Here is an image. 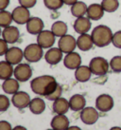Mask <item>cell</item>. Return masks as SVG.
<instances>
[{"label":"cell","instance_id":"obj_39","mask_svg":"<svg viewBox=\"0 0 121 130\" xmlns=\"http://www.w3.org/2000/svg\"><path fill=\"white\" fill-rule=\"evenodd\" d=\"M63 1H64V4H65V5L72 6L73 4H75L77 1H78V0H63Z\"/></svg>","mask_w":121,"mask_h":130},{"label":"cell","instance_id":"obj_3","mask_svg":"<svg viewBox=\"0 0 121 130\" xmlns=\"http://www.w3.org/2000/svg\"><path fill=\"white\" fill-rule=\"evenodd\" d=\"M89 68L94 75L104 76L109 71L110 63L103 57H94L90 61Z\"/></svg>","mask_w":121,"mask_h":130},{"label":"cell","instance_id":"obj_25","mask_svg":"<svg viewBox=\"0 0 121 130\" xmlns=\"http://www.w3.org/2000/svg\"><path fill=\"white\" fill-rule=\"evenodd\" d=\"M14 69L12 68V65L7 61L0 62V80H8L13 75Z\"/></svg>","mask_w":121,"mask_h":130},{"label":"cell","instance_id":"obj_28","mask_svg":"<svg viewBox=\"0 0 121 130\" xmlns=\"http://www.w3.org/2000/svg\"><path fill=\"white\" fill-rule=\"evenodd\" d=\"M51 31L56 37H62L67 33V25L63 21H56L51 26Z\"/></svg>","mask_w":121,"mask_h":130},{"label":"cell","instance_id":"obj_35","mask_svg":"<svg viewBox=\"0 0 121 130\" xmlns=\"http://www.w3.org/2000/svg\"><path fill=\"white\" fill-rule=\"evenodd\" d=\"M18 1H19L20 6H23V7L28 8V9L33 8L37 2V0H18Z\"/></svg>","mask_w":121,"mask_h":130},{"label":"cell","instance_id":"obj_41","mask_svg":"<svg viewBox=\"0 0 121 130\" xmlns=\"http://www.w3.org/2000/svg\"><path fill=\"white\" fill-rule=\"evenodd\" d=\"M66 130H82L78 126H69Z\"/></svg>","mask_w":121,"mask_h":130},{"label":"cell","instance_id":"obj_40","mask_svg":"<svg viewBox=\"0 0 121 130\" xmlns=\"http://www.w3.org/2000/svg\"><path fill=\"white\" fill-rule=\"evenodd\" d=\"M12 130H28L26 127L22 126V125H17V126H15L14 128H12Z\"/></svg>","mask_w":121,"mask_h":130},{"label":"cell","instance_id":"obj_10","mask_svg":"<svg viewBox=\"0 0 121 130\" xmlns=\"http://www.w3.org/2000/svg\"><path fill=\"white\" fill-rule=\"evenodd\" d=\"M55 34L51 30H43L37 36V44L43 48H50L55 43Z\"/></svg>","mask_w":121,"mask_h":130},{"label":"cell","instance_id":"obj_6","mask_svg":"<svg viewBox=\"0 0 121 130\" xmlns=\"http://www.w3.org/2000/svg\"><path fill=\"white\" fill-rule=\"evenodd\" d=\"M98 112L97 109L92 106H87L84 107L80 111V120L83 123H85L87 125H92L94 123H96L98 120Z\"/></svg>","mask_w":121,"mask_h":130},{"label":"cell","instance_id":"obj_36","mask_svg":"<svg viewBox=\"0 0 121 130\" xmlns=\"http://www.w3.org/2000/svg\"><path fill=\"white\" fill-rule=\"evenodd\" d=\"M8 50V43L4 39H0V56L6 54Z\"/></svg>","mask_w":121,"mask_h":130},{"label":"cell","instance_id":"obj_2","mask_svg":"<svg viewBox=\"0 0 121 130\" xmlns=\"http://www.w3.org/2000/svg\"><path fill=\"white\" fill-rule=\"evenodd\" d=\"M114 33L112 29L105 25H98L95 27L92 30L91 36H92L94 45L98 47H104L112 44Z\"/></svg>","mask_w":121,"mask_h":130},{"label":"cell","instance_id":"obj_15","mask_svg":"<svg viewBox=\"0 0 121 130\" xmlns=\"http://www.w3.org/2000/svg\"><path fill=\"white\" fill-rule=\"evenodd\" d=\"M73 27H74V29L77 33L83 34V33H87L91 29L92 23L88 17L82 16V17H78L76 19Z\"/></svg>","mask_w":121,"mask_h":130},{"label":"cell","instance_id":"obj_43","mask_svg":"<svg viewBox=\"0 0 121 130\" xmlns=\"http://www.w3.org/2000/svg\"><path fill=\"white\" fill-rule=\"evenodd\" d=\"M0 28H1V27H0ZM1 34H2V31H1V29H0V35H1Z\"/></svg>","mask_w":121,"mask_h":130},{"label":"cell","instance_id":"obj_14","mask_svg":"<svg viewBox=\"0 0 121 130\" xmlns=\"http://www.w3.org/2000/svg\"><path fill=\"white\" fill-rule=\"evenodd\" d=\"M104 10L101 4H97V3H94L91 4L88 6L87 8V12H86V15L87 17L90 19V20H93V21H97L103 17L104 15Z\"/></svg>","mask_w":121,"mask_h":130},{"label":"cell","instance_id":"obj_9","mask_svg":"<svg viewBox=\"0 0 121 130\" xmlns=\"http://www.w3.org/2000/svg\"><path fill=\"white\" fill-rule=\"evenodd\" d=\"M11 14H12L13 21L19 25L27 24L30 18V13H29V9L23 7V6H19V7L15 8L11 12Z\"/></svg>","mask_w":121,"mask_h":130},{"label":"cell","instance_id":"obj_17","mask_svg":"<svg viewBox=\"0 0 121 130\" xmlns=\"http://www.w3.org/2000/svg\"><path fill=\"white\" fill-rule=\"evenodd\" d=\"M2 36H3V39L8 44H14L19 39L20 32H19V29L16 27L9 26L7 28H5L4 30L2 31Z\"/></svg>","mask_w":121,"mask_h":130},{"label":"cell","instance_id":"obj_26","mask_svg":"<svg viewBox=\"0 0 121 130\" xmlns=\"http://www.w3.org/2000/svg\"><path fill=\"white\" fill-rule=\"evenodd\" d=\"M87 8L88 6L82 1H77L75 4L71 6V13L76 18L82 17L86 14L87 12Z\"/></svg>","mask_w":121,"mask_h":130},{"label":"cell","instance_id":"obj_32","mask_svg":"<svg viewBox=\"0 0 121 130\" xmlns=\"http://www.w3.org/2000/svg\"><path fill=\"white\" fill-rule=\"evenodd\" d=\"M111 69L115 73L121 72V56H114L110 61Z\"/></svg>","mask_w":121,"mask_h":130},{"label":"cell","instance_id":"obj_13","mask_svg":"<svg viewBox=\"0 0 121 130\" xmlns=\"http://www.w3.org/2000/svg\"><path fill=\"white\" fill-rule=\"evenodd\" d=\"M64 67L68 69H77L78 67L82 66V57L78 52L72 51L67 53L64 59Z\"/></svg>","mask_w":121,"mask_h":130},{"label":"cell","instance_id":"obj_31","mask_svg":"<svg viewBox=\"0 0 121 130\" xmlns=\"http://www.w3.org/2000/svg\"><path fill=\"white\" fill-rule=\"evenodd\" d=\"M44 4L47 9L52 11H57L63 7L64 1L63 0H44Z\"/></svg>","mask_w":121,"mask_h":130},{"label":"cell","instance_id":"obj_11","mask_svg":"<svg viewBox=\"0 0 121 130\" xmlns=\"http://www.w3.org/2000/svg\"><path fill=\"white\" fill-rule=\"evenodd\" d=\"M30 101L31 100H30L29 95L24 91H17L15 94H13V96L11 98L12 105L19 109H24L28 107Z\"/></svg>","mask_w":121,"mask_h":130},{"label":"cell","instance_id":"obj_27","mask_svg":"<svg viewBox=\"0 0 121 130\" xmlns=\"http://www.w3.org/2000/svg\"><path fill=\"white\" fill-rule=\"evenodd\" d=\"M19 81H17L16 79H10L5 80L3 85H2V88L5 93L7 94H11L13 95L18 91L19 89Z\"/></svg>","mask_w":121,"mask_h":130},{"label":"cell","instance_id":"obj_4","mask_svg":"<svg viewBox=\"0 0 121 130\" xmlns=\"http://www.w3.org/2000/svg\"><path fill=\"white\" fill-rule=\"evenodd\" d=\"M43 57V47L39 44H30L24 50V58L28 62L36 63Z\"/></svg>","mask_w":121,"mask_h":130},{"label":"cell","instance_id":"obj_38","mask_svg":"<svg viewBox=\"0 0 121 130\" xmlns=\"http://www.w3.org/2000/svg\"><path fill=\"white\" fill-rule=\"evenodd\" d=\"M10 0H0V11H4L9 6Z\"/></svg>","mask_w":121,"mask_h":130},{"label":"cell","instance_id":"obj_20","mask_svg":"<svg viewBox=\"0 0 121 130\" xmlns=\"http://www.w3.org/2000/svg\"><path fill=\"white\" fill-rule=\"evenodd\" d=\"M50 125L54 130H66L69 127V120L65 115L57 114L53 117Z\"/></svg>","mask_w":121,"mask_h":130},{"label":"cell","instance_id":"obj_33","mask_svg":"<svg viewBox=\"0 0 121 130\" xmlns=\"http://www.w3.org/2000/svg\"><path fill=\"white\" fill-rule=\"evenodd\" d=\"M10 107V100L6 95L0 94V112H3L8 110Z\"/></svg>","mask_w":121,"mask_h":130},{"label":"cell","instance_id":"obj_34","mask_svg":"<svg viewBox=\"0 0 121 130\" xmlns=\"http://www.w3.org/2000/svg\"><path fill=\"white\" fill-rule=\"evenodd\" d=\"M112 44L115 47L121 48V30H117L114 33L113 39H112Z\"/></svg>","mask_w":121,"mask_h":130},{"label":"cell","instance_id":"obj_5","mask_svg":"<svg viewBox=\"0 0 121 130\" xmlns=\"http://www.w3.org/2000/svg\"><path fill=\"white\" fill-rule=\"evenodd\" d=\"M114 105V99L109 94H101L96 99V108L100 112H109Z\"/></svg>","mask_w":121,"mask_h":130},{"label":"cell","instance_id":"obj_7","mask_svg":"<svg viewBox=\"0 0 121 130\" xmlns=\"http://www.w3.org/2000/svg\"><path fill=\"white\" fill-rule=\"evenodd\" d=\"M58 46H59V48L64 53L67 54V53H70L75 51L76 47H77V40L72 35L65 34L64 36L60 37Z\"/></svg>","mask_w":121,"mask_h":130},{"label":"cell","instance_id":"obj_21","mask_svg":"<svg viewBox=\"0 0 121 130\" xmlns=\"http://www.w3.org/2000/svg\"><path fill=\"white\" fill-rule=\"evenodd\" d=\"M85 98L80 94L73 95L69 100V106H70V109L73 111H82L85 107Z\"/></svg>","mask_w":121,"mask_h":130},{"label":"cell","instance_id":"obj_19","mask_svg":"<svg viewBox=\"0 0 121 130\" xmlns=\"http://www.w3.org/2000/svg\"><path fill=\"white\" fill-rule=\"evenodd\" d=\"M94 46L92 36L88 33L79 34V36L77 39V47L82 51H88Z\"/></svg>","mask_w":121,"mask_h":130},{"label":"cell","instance_id":"obj_30","mask_svg":"<svg viewBox=\"0 0 121 130\" xmlns=\"http://www.w3.org/2000/svg\"><path fill=\"white\" fill-rule=\"evenodd\" d=\"M13 21L12 14L8 11H0V27L1 28H7L11 26V23Z\"/></svg>","mask_w":121,"mask_h":130},{"label":"cell","instance_id":"obj_42","mask_svg":"<svg viewBox=\"0 0 121 130\" xmlns=\"http://www.w3.org/2000/svg\"><path fill=\"white\" fill-rule=\"evenodd\" d=\"M110 130H121V127H119V126H114V127H112Z\"/></svg>","mask_w":121,"mask_h":130},{"label":"cell","instance_id":"obj_16","mask_svg":"<svg viewBox=\"0 0 121 130\" xmlns=\"http://www.w3.org/2000/svg\"><path fill=\"white\" fill-rule=\"evenodd\" d=\"M28 32L33 35H38L44 30V22L39 17H30L27 23Z\"/></svg>","mask_w":121,"mask_h":130},{"label":"cell","instance_id":"obj_23","mask_svg":"<svg viewBox=\"0 0 121 130\" xmlns=\"http://www.w3.org/2000/svg\"><path fill=\"white\" fill-rule=\"evenodd\" d=\"M53 111L57 114L60 115H64L66 112L69 110L70 106H69V101H67L64 98L60 97L59 99L55 100L53 102V105H52Z\"/></svg>","mask_w":121,"mask_h":130},{"label":"cell","instance_id":"obj_37","mask_svg":"<svg viewBox=\"0 0 121 130\" xmlns=\"http://www.w3.org/2000/svg\"><path fill=\"white\" fill-rule=\"evenodd\" d=\"M0 130H12L11 125L7 121H0Z\"/></svg>","mask_w":121,"mask_h":130},{"label":"cell","instance_id":"obj_22","mask_svg":"<svg viewBox=\"0 0 121 130\" xmlns=\"http://www.w3.org/2000/svg\"><path fill=\"white\" fill-rule=\"evenodd\" d=\"M93 73L90 69L89 66H80L78 69H76L75 71V78L78 82L80 83H85L88 82L91 78V75Z\"/></svg>","mask_w":121,"mask_h":130},{"label":"cell","instance_id":"obj_29","mask_svg":"<svg viewBox=\"0 0 121 130\" xmlns=\"http://www.w3.org/2000/svg\"><path fill=\"white\" fill-rule=\"evenodd\" d=\"M101 6L103 8L105 12H114L117 11L119 8V1L118 0H102L101 1Z\"/></svg>","mask_w":121,"mask_h":130},{"label":"cell","instance_id":"obj_12","mask_svg":"<svg viewBox=\"0 0 121 130\" xmlns=\"http://www.w3.org/2000/svg\"><path fill=\"white\" fill-rule=\"evenodd\" d=\"M24 58V51L21 48L16 47H12L9 48L7 53L5 54L6 61L11 65H19Z\"/></svg>","mask_w":121,"mask_h":130},{"label":"cell","instance_id":"obj_18","mask_svg":"<svg viewBox=\"0 0 121 130\" xmlns=\"http://www.w3.org/2000/svg\"><path fill=\"white\" fill-rule=\"evenodd\" d=\"M63 53L64 52L59 47H51L46 51L45 59L49 65H57L63 59Z\"/></svg>","mask_w":121,"mask_h":130},{"label":"cell","instance_id":"obj_1","mask_svg":"<svg viewBox=\"0 0 121 130\" xmlns=\"http://www.w3.org/2000/svg\"><path fill=\"white\" fill-rule=\"evenodd\" d=\"M31 90L37 95L44 96L49 101H55L61 97L63 89L54 77L43 75L36 77L30 83Z\"/></svg>","mask_w":121,"mask_h":130},{"label":"cell","instance_id":"obj_24","mask_svg":"<svg viewBox=\"0 0 121 130\" xmlns=\"http://www.w3.org/2000/svg\"><path fill=\"white\" fill-rule=\"evenodd\" d=\"M29 107L33 114L39 115L46 110V103L41 98H34L30 101Z\"/></svg>","mask_w":121,"mask_h":130},{"label":"cell","instance_id":"obj_44","mask_svg":"<svg viewBox=\"0 0 121 130\" xmlns=\"http://www.w3.org/2000/svg\"><path fill=\"white\" fill-rule=\"evenodd\" d=\"M46 130H54L53 128H51V129H46Z\"/></svg>","mask_w":121,"mask_h":130},{"label":"cell","instance_id":"obj_8","mask_svg":"<svg viewBox=\"0 0 121 130\" xmlns=\"http://www.w3.org/2000/svg\"><path fill=\"white\" fill-rule=\"evenodd\" d=\"M15 79L19 82H27L32 76V70L30 66L28 64H19L15 67L13 71Z\"/></svg>","mask_w":121,"mask_h":130}]
</instances>
